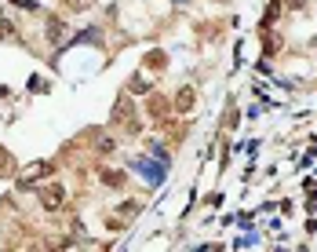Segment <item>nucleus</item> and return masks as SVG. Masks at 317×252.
<instances>
[{
  "instance_id": "1",
  "label": "nucleus",
  "mask_w": 317,
  "mask_h": 252,
  "mask_svg": "<svg viewBox=\"0 0 317 252\" xmlns=\"http://www.w3.org/2000/svg\"><path fill=\"white\" fill-rule=\"evenodd\" d=\"M51 168H55L51 161H40V165H33V168H26V175H22V183H26V186H30L33 179H40V175H48V172H51Z\"/></svg>"
},
{
  "instance_id": "2",
  "label": "nucleus",
  "mask_w": 317,
  "mask_h": 252,
  "mask_svg": "<svg viewBox=\"0 0 317 252\" xmlns=\"http://www.w3.org/2000/svg\"><path fill=\"white\" fill-rule=\"evenodd\" d=\"M62 198H66V194H62V186L48 183V190H44V205H48V209H55V205H62Z\"/></svg>"
}]
</instances>
